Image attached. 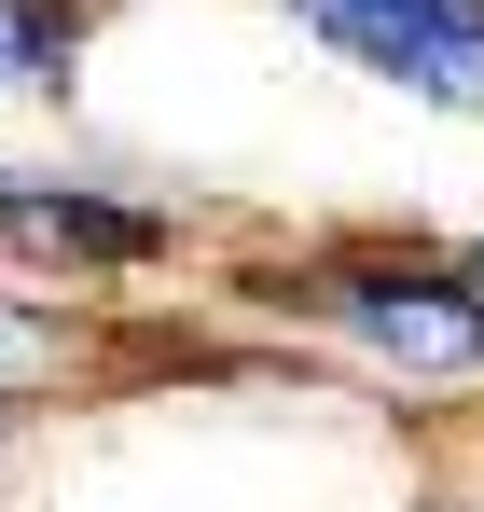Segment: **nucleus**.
<instances>
[{"instance_id":"nucleus-7","label":"nucleus","mask_w":484,"mask_h":512,"mask_svg":"<svg viewBox=\"0 0 484 512\" xmlns=\"http://www.w3.org/2000/svg\"><path fill=\"white\" fill-rule=\"evenodd\" d=\"M429 512H443V499H429Z\"/></svg>"},{"instance_id":"nucleus-1","label":"nucleus","mask_w":484,"mask_h":512,"mask_svg":"<svg viewBox=\"0 0 484 512\" xmlns=\"http://www.w3.org/2000/svg\"><path fill=\"white\" fill-rule=\"evenodd\" d=\"M305 319L319 333H346L360 360H388V374H429V388H457V374H484V277L471 263H319L305 277Z\"/></svg>"},{"instance_id":"nucleus-4","label":"nucleus","mask_w":484,"mask_h":512,"mask_svg":"<svg viewBox=\"0 0 484 512\" xmlns=\"http://www.w3.org/2000/svg\"><path fill=\"white\" fill-rule=\"evenodd\" d=\"M70 56H83L70 0H0V84L14 97H70Z\"/></svg>"},{"instance_id":"nucleus-2","label":"nucleus","mask_w":484,"mask_h":512,"mask_svg":"<svg viewBox=\"0 0 484 512\" xmlns=\"http://www.w3.org/2000/svg\"><path fill=\"white\" fill-rule=\"evenodd\" d=\"M305 14L346 70L429 97V111H484V0H277Z\"/></svg>"},{"instance_id":"nucleus-5","label":"nucleus","mask_w":484,"mask_h":512,"mask_svg":"<svg viewBox=\"0 0 484 512\" xmlns=\"http://www.w3.org/2000/svg\"><path fill=\"white\" fill-rule=\"evenodd\" d=\"M28 374H56V333H42V319H14V305H0V388H28Z\"/></svg>"},{"instance_id":"nucleus-6","label":"nucleus","mask_w":484,"mask_h":512,"mask_svg":"<svg viewBox=\"0 0 484 512\" xmlns=\"http://www.w3.org/2000/svg\"><path fill=\"white\" fill-rule=\"evenodd\" d=\"M471 277H484V250H471Z\"/></svg>"},{"instance_id":"nucleus-3","label":"nucleus","mask_w":484,"mask_h":512,"mask_svg":"<svg viewBox=\"0 0 484 512\" xmlns=\"http://www.w3.org/2000/svg\"><path fill=\"white\" fill-rule=\"evenodd\" d=\"M0 236L42 250V263H70V277H125V263L166 250L153 208H111V194H83V180H14V167H0Z\"/></svg>"}]
</instances>
